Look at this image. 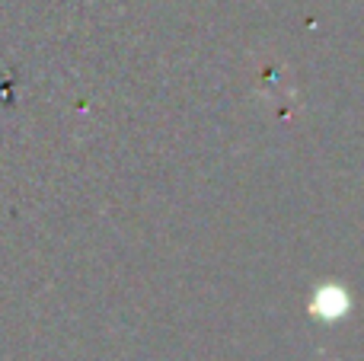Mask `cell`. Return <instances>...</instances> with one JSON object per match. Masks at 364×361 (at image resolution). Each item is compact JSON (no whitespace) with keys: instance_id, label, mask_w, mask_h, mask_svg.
<instances>
[{"instance_id":"cell-1","label":"cell","mask_w":364,"mask_h":361,"mask_svg":"<svg viewBox=\"0 0 364 361\" xmlns=\"http://www.w3.org/2000/svg\"><path fill=\"white\" fill-rule=\"evenodd\" d=\"M348 311V294L339 285H323L314 294V313L323 320H339Z\"/></svg>"}]
</instances>
